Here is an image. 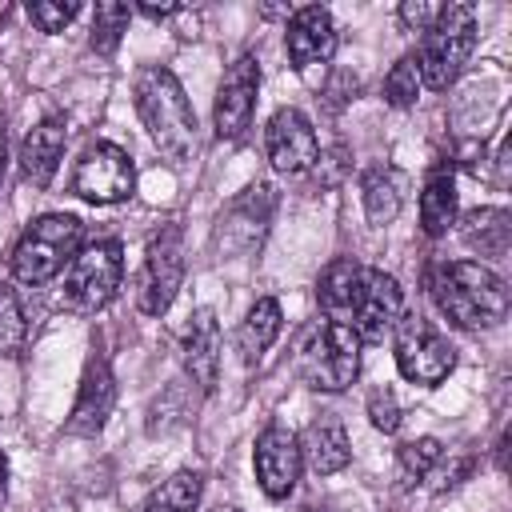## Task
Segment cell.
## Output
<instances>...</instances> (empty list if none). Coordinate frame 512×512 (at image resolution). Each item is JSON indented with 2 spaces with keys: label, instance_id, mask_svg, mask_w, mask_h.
<instances>
[{
  "label": "cell",
  "instance_id": "obj_27",
  "mask_svg": "<svg viewBox=\"0 0 512 512\" xmlns=\"http://www.w3.org/2000/svg\"><path fill=\"white\" fill-rule=\"evenodd\" d=\"M28 344V320L20 296L8 280H0V356H20Z\"/></svg>",
  "mask_w": 512,
  "mask_h": 512
},
{
  "label": "cell",
  "instance_id": "obj_24",
  "mask_svg": "<svg viewBox=\"0 0 512 512\" xmlns=\"http://www.w3.org/2000/svg\"><path fill=\"white\" fill-rule=\"evenodd\" d=\"M200 496H204V476L184 468V472L168 476L160 488H152L132 512H196Z\"/></svg>",
  "mask_w": 512,
  "mask_h": 512
},
{
  "label": "cell",
  "instance_id": "obj_25",
  "mask_svg": "<svg viewBox=\"0 0 512 512\" xmlns=\"http://www.w3.org/2000/svg\"><path fill=\"white\" fill-rule=\"evenodd\" d=\"M360 200H364V212L376 228L392 224L400 216V180H396V172L384 168V164L368 168L360 176Z\"/></svg>",
  "mask_w": 512,
  "mask_h": 512
},
{
  "label": "cell",
  "instance_id": "obj_31",
  "mask_svg": "<svg viewBox=\"0 0 512 512\" xmlns=\"http://www.w3.org/2000/svg\"><path fill=\"white\" fill-rule=\"evenodd\" d=\"M368 420H372V428H380L388 436L400 428V400H396L392 388H376L368 396Z\"/></svg>",
  "mask_w": 512,
  "mask_h": 512
},
{
  "label": "cell",
  "instance_id": "obj_30",
  "mask_svg": "<svg viewBox=\"0 0 512 512\" xmlns=\"http://www.w3.org/2000/svg\"><path fill=\"white\" fill-rule=\"evenodd\" d=\"M76 12H80V4H48V0H36V4H28L24 8V16L40 28V32H64L72 20H76Z\"/></svg>",
  "mask_w": 512,
  "mask_h": 512
},
{
  "label": "cell",
  "instance_id": "obj_9",
  "mask_svg": "<svg viewBox=\"0 0 512 512\" xmlns=\"http://www.w3.org/2000/svg\"><path fill=\"white\" fill-rule=\"evenodd\" d=\"M184 280V236L176 224H168L164 232H156L144 248V264H140V280H136V304L144 316H164L180 292Z\"/></svg>",
  "mask_w": 512,
  "mask_h": 512
},
{
  "label": "cell",
  "instance_id": "obj_26",
  "mask_svg": "<svg viewBox=\"0 0 512 512\" xmlns=\"http://www.w3.org/2000/svg\"><path fill=\"white\" fill-rule=\"evenodd\" d=\"M128 20H132V8L128 4H116V0L96 4V12H92V36H88L92 52L96 56H112L120 48V36H124Z\"/></svg>",
  "mask_w": 512,
  "mask_h": 512
},
{
  "label": "cell",
  "instance_id": "obj_23",
  "mask_svg": "<svg viewBox=\"0 0 512 512\" xmlns=\"http://www.w3.org/2000/svg\"><path fill=\"white\" fill-rule=\"evenodd\" d=\"M512 216L504 208H472L460 216V240L480 256H504L512 240Z\"/></svg>",
  "mask_w": 512,
  "mask_h": 512
},
{
  "label": "cell",
  "instance_id": "obj_16",
  "mask_svg": "<svg viewBox=\"0 0 512 512\" xmlns=\"http://www.w3.org/2000/svg\"><path fill=\"white\" fill-rule=\"evenodd\" d=\"M284 48H288V60H292L296 72L324 68V64L336 56V24H332V12L320 8V4L296 8V12L288 16Z\"/></svg>",
  "mask_w": 512,
  "mask_h": 512
},
{
  "label": "cell",
  "instance_id": "obj_28",
  "mask_svg": "<svg viewBox=\"0 0 512 512\" xmlns=\"http://www.w3.org/2000/svg\"><path fill=\"white\" fill-rule=\"evenodd\" d=\"M420 68H416V56L408 52V56H400L392 68H388V76H384V100L392 104V108H412L416 100H420Z\"/></svg>",
  "mask_w": 512,
  "mask_h": 512
},
{
  "label": "cell",
  "instance_id": "obj_20",
  "mask_svg": "<svg viewBox=\"0 0 512 512\" xmlns=\"http://www.w3.org/2000/svg\"><path fill=\"white\" fill-rule=\"evenodd\" d=\"M460 208H456V176L452 168H432V176L424 180V192H420V228L424 236H448V228L456 224Z\"/></svg>",
  "mask_w": 512,
  "mask_h": 512
},
{
  "label": "cell",
  "instance_id": "obj_36",
  "mask_svg": "<svg viewBox=\"0 0 512 512\" xmlns=\"http://www.w3.org/2000/svg\"><path fill=\"white\" fill-rule=\"evenodd\" d=\"M4 500H8V456L0 448V508H4Z\"/></svg>",
  "mask_w": 512,
  "mask_h": 512
},
{
  "label": "cell",
  "instance_id": "obj_5",
  "mask_svg": "<svg viewBox=\"0 0 512 512\" xmlns=\"http://www.w3.org/2000/svg\"><path fill=\"white\" fill-rule=\"evenodd\" d=\"M296 372L316 392H344L360 376V340L336 320H316L296 344Z\"/></svg>",
  "mask_w": 512,
  "mask_h": 512
},
{
  "label": "cell",
  "instance_id": "obj_14",
  "mask_svg": "<svg viewBox=\"0 0 512 512\" xmlns=\"http://www.w3.org/2000/svg\"><path fill=\"white\" fill-rule=\"evenodd\" d=\"M252 468H256V480H260V488H264L268 500H288L292 488H296V480H300V468H304L296 432H288L284 424H268L256 436Z\"/></svg>",
  "mask_w": 512,
  "mask_h": 512
},
{
  "label": "cell",
  "instance_id": "obj_2",
  "mask_svg": "<svg viewBox=\"0 0 512 512\" xmlns=\"http://www.w3.org/2000/svg\"><path fill=\"white\" fill-rule=\"evenodd\" d=\"M428 292L440 316L456 328L480 332L508 316V284L480 260H444L428 272Z\"/></svg>",
  "mask_w": 512,
  "mask_h": 512
},
{
  "label": "cell",
  "instance_id": "obj_1",
  "mask_svg": "<svg viewBox=\"0 0 512 512\" xmlns=\"http://www.w3.org/2000/svg\"><path fill=\"white\" fill-rule=\"evenodd\" d=\"M136 112L156 144V152L172 168H188L196 156V112L184 96V84L164 64H144L132 80Z\"/></svg>",
  "mask_w": 512,
  "mask_h": 512
},
{
  "label": "cell",
  "instance_id": "obj_6",
  "mask_svg": "<svg viewBox=\"0 0 512 512\" xmlns=\"http://www.w3.org/2000/svg\"><path fill=\"white\" fill-rule=\"evenodd\" d=\"M272 216H276V192H272V184L256 180L244 192H236L220 208V216L212 224V248H216V256L220 260H244V256H252L264 244V236L272 228Z\"/></svg>",
  "mask_w": 512,
  "mask_h": 512
},
{
  "label": "cell",
  "instance_id": "obj_10",
  "mask_svg": "<svg viewBox=\"0 0 512 512\" xmlns=\"http://www.w3.org/2000/svg\"><path fill=\"white\" fill-rule=\"evenodd\" d=\"M400 316H404V292H400L396 276H388L380 268H360L344 328H352V336L360 344H380L384 336H392Z\"/></svg>",
  "mask_w": 512,
  "mask_h": 512
},
{
  "label": "cell",
  "instance_id": "obj_12",
  "mask_svg": "<svg viewBox=\"0 0 512 512\" xmlns=\"http://www.w3.org/2000/svg\"><path fill=\"white\" fill-rule=\"evenodd\" d=\"M256 96H260V60L252 52H240L216 88V104H212V128L216 140H240L252 124L256 112Z\"/></svg>",
  "mask_w": 512,
  "mask_h": 512
},
{
  "label": "cell",
  "instance_id": "obj_21",
  "mask_svg": "<svg viewBox=\"0 0 512 512\" xmlns=\"http://www.w3.org/2000/svg\"><path fill=\"white\" fill-rule=\"evenodd\" d=\"M360 268H364V264H356L352 256H340V260L324 264V272L316 276V304H320L324 320H336V324L348 320V308H352V296H356Z\"/></svg>",
  "mask_w": 512,
  "mask_h": 512
},
{
  "label": "cell",
  "instance_id": "obj_7",
  "mask_svg": "<svg viewBox=\"0 0 512 512\" xmlns=\"http://www.w3.org/2000/svg\"><path fill=\"white\" fill-rule=\"evenodd\" d=\"M392 356H396L400 376L412 384H424V388L444 384L448 372L456 368L452 340L432 320H424L416 312H404L400 324L392 328Z\"/></svg>",
  "mask_w": 512,
  "mask_h": 512
},
{
  "label": "cell",
  "instance_id": "obj_18",
  "mask_svg": "<svg viewBox=\"0 0 512 512\" xmlns=\"http://www.w3.org/2000/svg\"><path fill=\"white\" fill-rule=\"evenodd\" d=\"M296 440H300L304 464H308L316 476H332V472L348 468V460H352V440H348V428L340 424L336 412L312 416L308 428H304V436H296Z\"/></svg>",
  "mask_w": 512,
  "mask_h": 512
},
{
  "label": "cell",
  "instance_id": "obj_3",
  "mask_svg": "<svg viewBox=\"0 0 512 512\" xmlns=\"http://www.w3.org/2000/svg\"><path fill=\"white\" fill-rule=\"evenodd\" d=\"M80 248H84V224L72 212H48L20 232L8 264L20 284H48L72 264Z\"/></svg>",
  "mask_w": 512,
  "mask_h": 512
},
{
  "label": "cell",
  "instance_id": "obj_19",
  "mask_svg": "<svg viewBox=\"0 0 512 512\" xmlns=\"http://www.w3.org/2000/svg\"><path fill=\"white\" fill-rule=\"evenodd\" d=\"M64 144H68V124L60 116H44L20 144V172L28 184L36 188H48L56 168H60V156H64Z\"/></svg>",
  "mask_w": 512,
  "mask_h": 512
},
{
  "label": "cell",
  "instance_id": "obj_17",
  "mask_svg": "<svg viewBox=\"0 0 512 512\" xmlns=\"http://www.w3.org/2000/svg\"><path fill=\"white\" fill-rule=\"evenodd\" d=\"M180 364L184 376L200 388L212 392L220 376V320L212 308H196L180 332Z\"/></svg>",
  "mask_w": 512,
  "mask_h": 512
},
{
  "label": "cell",
  "instance_id": "obj_33",
  "mask_svg": "<svg viewBox=\"0 0 512 512\" xmlns=\"http://www.w3.org/2000/svg\"><path fill=\"white\" fill-rule=\"evenodd\" d=\"M352 92H356V76H348V72H336V80L324 88V96H332V100H328V108L336 112L340 104H348V100H352Z\"/></svg>",
  "mask_w": 512,
  "mask_h": 512
},
{
  "label": "cell",
  "instance_id": "obj_37",
  "mask_svg": "<svg viewBox=\"0 0 512 512\" xmlns=\"http://www.w3.org/2000/svg\"><path fill=\"white\" fill-rule=\"evenodd\" d=\"M212 512H240V508H232V504H220V508H212Z\"/></svg>",
  "mask_w": 512,
  "mask_h": 512
},
{
  "label": "cell",
  "instance_id": "obj_8",
  "mask_svg": "<svg viewBox=\"0 0 512 512\" xmlns=\"http://www.w3.org/2000/svg\"><path fill=\"white\" fill-rule=\"evenodd\" d=\"M124 280V248L116 240L84 244L64 268V304L76 312H100Z\"/></svg>",
  "mask_w": 512,
  "mask_h": 512
},
{
  "label": "cell",
  "instance_id": "obj_29",
  "mask_svg": "<svg viewBox=\"0 0 512 512\" xmlns=\"http://www.w3.org/2000/svg\"><path fill=\"white\" fill-rule=\"evenodd\" d=\"M440 456H444V448H440L436 436L408 440V444H400V476H404L408 484H412V480H424V476L440 464Z\"/></svg>",
  "mask_w": 512,
  "mask_h": 512
},
{
  "label": "cell",
  "instance_id": "obj_22",
  "mask_svg": "<svg viewBox=\"0 0 512 512\" xmlns=\"http://www.w3.org/2000/svg\"><path fill=\"white\" fill-rule=\"evenodd\" d=\"M280 324H284V312L272 296H260L244 320H240V332H236V348H240V360L244 364H260V356L272 348V340L280 336Z\"/></svg>",
  "mask_w": 512,
  "mask_h": 512
},
{
  "label": "cell",
  "instance_id": "obj_15",
  "mask_svg": "<svg viewBox=\"0 0 512 512\" xmlns=\"http://www.w3.org/2000/svg\"><path fill=\"white\" fill-rule=\"evenodd\" d=\"M112 404H116V376H112V364L100 348H92L88 364H84V376H80V392H76V404L68 412V436H96L108 416H112Z\"/></svg>",
  "mask_w": 512,
  "mask_h": 512
},
{
  "label": "cell",
  "instance_id": "obj_34",
  "mask_svg": "<svg viewBox=\"0 0 512 512\" xmlns=\"http://www.w3.org/2000/svg\"><path fill=\"white\" fill-rule=\"evenodd\" d=\"M132 12H140V16H148V20H168V16L180 12V4H140V8H132Z\"/></svg>",
  "mask_w": 512,
  "mask_h": 512
},
{
  "label": "cell",
  "instance_id": "obj_32",
  "mask_svg": "<svg viewBox=\"0 0 512 512\" xmlns=\"http://www.w3.org/2000/svg\"><path fill=\"white\" fill-rule=\"evenodd\" d=\"M436 12H440V4L408 0V4H400V24H404V28H416V32H424V28L436 20Z\"/></svg>",
  "mask_w": 512,
  "mask_h": 512
},
{
  "label": "cell",
  "instance_id": "obj_35",
  "mask_svg": "<svg viewBox=\"0 0 512 512\" xmlns=\"http://www.w3.org/2000/svg\"><path fill=\"white\" fill-rule=\"evenodd\" d=\"M4 168H8V116L0 112V180H4Z\"/></svg>",
  "mask_w": 512,
  "mask_h": 512
},
{
  "label": "cell",
  "instance_id": "obj_13",
  "mask_svg": "<svg viewBox=\"0 0 512 512\" xmlns=\"http://www.w3.org/2000/svg\"><path fill=\"white\" fill-rule=\"evenodd\" d=\"M264 148H268L272 168L284 172V176H304V172H312V164H316V156H320L316 128H312V120H308L300 108H276V112H272L268 132H264Z\"/></svg>",
  "mask_w": 512,
  "mask_h": 512
},
{
  "label": "cell",
  "instance_id": "obj_11",
  "mask_svg": "<svg viewBox=\"0 0 512 512\" xmlns=\"http://www.w3.org/2000/svg\"><path fill=\"white\" fill-rule=\"evenodd\" d=\"M132 188H136V164L120 144L96 140L76 160L72 192L80 200H88V204H120V200L132 196Z\"/></svg>",
  "mask_w": 512,
  "mask_h": 512
},
{
  "label": "cell",
  "instance_id": "obj_4",
  "mask_svg": "<svg viewBox=\"0 0 512 512\" xmlns=\"http://www.w3.org/2000/svg\"><path fill=\"white\" fill-rule=\"evenodd\" d=\"M472 48H476V12H472V4H440L436 20L424 28L420 52H412L416 68H420V84H428L436 92L456 84Z\"/></svg>",
  "mask_w": 512,
  "mask_h": 512
}]
</instances>
